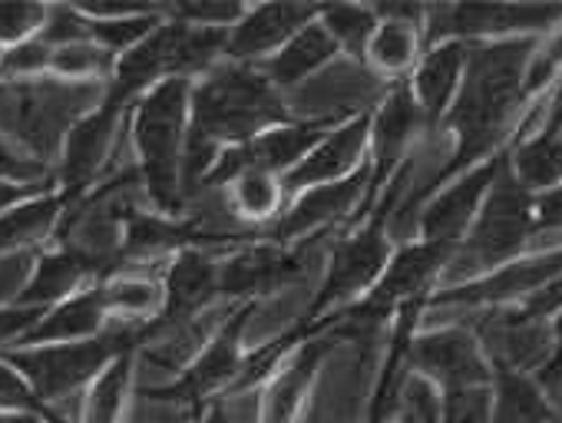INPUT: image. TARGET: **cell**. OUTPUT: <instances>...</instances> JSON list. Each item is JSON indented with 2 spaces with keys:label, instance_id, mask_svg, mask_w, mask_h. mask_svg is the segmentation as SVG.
<instances>
[{
  "label": "cell",
  "instance_id": "6",
  "mask_svg": "<svg viewBox=\"0 0 562 423\" xmlns=\"http://www.w3.org/2000/svg\"><path fill=\"white\" fill-rule=\"evenodd\" d=\"M562 24V8L532 4H443L427 8L424 41L427 47L443 41L460 44H493V41H546Z\"/></svg>",
  "mask_w": 562,
  "mask_h": 423
},
{
  "label": "cell",
  "instance_id": "1",
  "mask_svg": "<svg viewBox=\"0 0 562 423\" xmlns=\"http://www.w3.org/2000/svg\"><path fill=\"white\" fill-rule=\"evenodd\" d=\"M274 126H285V106L261 70L248 64L209 70L189 100L182 188L202 185L225 146L248 142Z\"/></svg>",
  "mask_w": 562,
  "mask_h": 423
},
{
  "label": "cell",
  "instance_id": "34",
  "mask_svg": "<svg viewBox=\"0 0 562 423\" xmlns=\"http://www.w3.org/2000/svg\"><path fill=\"white\" fill-rule=\"evenodd\" d=\"M0 413H54L31 380L4 357H0Z\"/></svg>",
  "mask_w": 562,
  "mask_h": 423
},
{
  "label": "cell",
  "instance_id": "12",
  "mask_svg": "<svg viewBox=\"0 0 562 423\" xmlns=\"http://www.w3.org/2000/svg\"><path fill=\"white\" fill-rule=\"evenodd\" d=\"M136 106V103H133ZM130 103L116 100V96H103V103L87 113L70 133H67V142H64V162H60V195L67 198V205L74 208L77 202L87 198V188L97 182L110 149H113V139H116V126L120 119L126 116Z\"/></svg>",
  "mask_w": 562,
  "mask_h": 423
},
{
  "label": "cell",
  "instance_id": "27",
  "mask_svg": "<svg viewBox=\"0 0 562 423\" xmlns=\"http://www.w3.org/2000/svg\"><path fill=\"white\" fill-rule=\"evenodd\" d=\"M100 291L106 315L126 318V324H149V318H159L166 305L162 285L143 275H113L100 282Z\"/></svg>",
  "mask_w": 562,
  "mask_h": 423
},
{
  "label": "cell",
  "instance_id": "26",
  "mask_svg": "<svg viewBox=\"0 0 562 423\" xmlns=\"http://www.w3.org/2000/svg\"><path fill=\"white\" fill-rule=\"evenodd\" d=\"M420 27L407 24V21H394V18H381V27L368 47V64L381 73L391 77L394 83L407 80V73H414V67L420 64Z\"/></svg>",
  "mask_w": 562,
  "mask_h": 423
},
{
  "label": "cell",
  "instance_id": "14",
  "mask_svg": "<svg viewBox=\"0 0 562 423\" xmlns=\"http://www.w3.org/2000/svg\"><path fill=\"white\" fill-rule=\"evenodd\" d=\"M368 182H371V169L368 162L351 172L348 179H338V182H328V185H315L308 188L285 216H278L274 226L268 229V239L285 242V239H299V236H315L322 232L325 226H335L341 222L345 216L361 205L364 208V195H368Z\"/></svg>",
  "mask_w": 562,
  "mask_h": 423
},
{
  "label": "cell",
  "instance_id": "2",
  "mask_svg": "<svg viewBox=\"0 0 562 423\" xmlns=\"http://www.w3.org/2000/svg\"><path fill=\"white\" fill-rule=\"evenodd\" d=\"M407 179H411V162L394 175V182L384 188V195L378 198V205L371 208V216L364 219V226H358L355 232H348L335 252H331V262H328V272H325V282L315 295V301L308 305L305 318L285 334L289 344H305L312 328L331 315V311H341L348 305H355V298L364 291H371L378 285V278L384 275L387 262H391V219L397 216L401 208V198L407 195Z\"/></svg>",
  "mask_w": 562,
  "mask_h": 423
},
{
  "label": "cell",
  "instance_id": "30",
  "mask_svg": "<svg viewBox=\"0 0 562 423\" xmlns=\"http://www.w3.org/2000/svg\"><path fill=\"white\" fill-rule=\"evenodd\" d=\"M133 354L116 357L90 387L87 397V423H120L123 420V407H126V393H130V380H133Z\"/></svg>",
  "mask_w": 562,
  "mask_h": 423
},
{
  "label": "cell",
  "instance_id": "20",
  "mask_svg": "<svg viewBox=\"0 0 562 423\" xmlns=\"http://www.w3.org/2000/svg\"><path fill=\"white\" fill-rule=\"evenodd\" d=\"M106 318L110 315H106V305H103V291H100V285H93V288H83V291L70 295L67 301L47 308L44 318L27 331V338L18 347L90 341V338H100L103 334Z\"/></svg>",
  "mask_w": 562,
  "mask_h": 423
},
{
  "label": "cell",
  "instance_id": "36",
  "mask_svg": "<svg viewBox=\"0 0 562 423\" xmlns=\"http://www.w3.org/2000/svg\"><path fill=\"white\" fill-rule=\"evenodd\" d=\"M41 41L47 47H67V44H83L90 41V21L80 8H50L47 24L41 31Z\"/></svg>",
  "mask_w": 562,
  "mask_h": 423
},
{
  "label": "cell",
  "instance_id": "3",
  "mask_svg": "<svg viewBox=\"0 0 562 423\" xmlns=\"http://www.w3.org/2000/svg\"><path fill=\"white\" fill-rule=\"evenodd\" d=\"M192 83L182 77L156 83L136 100L133 142L139 152V175L159 211H176L182 202V152L189 136Z\"/></svg>",
  "mask_w": 562,
  "mask_h": 423
},
{
  "label": "cell",
  "instance_id": "32",
  "mask_svg": "<svg viewBox=\"0 0 562 423\" xmlns=\"http://www.w3.org/2000/svg\"><path fill=\"white\" fill-rule=\"evenodd\" d=\"M47 11L41 4H24V0H11V4H0V47H18L24 41L41 37L47 24Z\"/></svg>",
  "mask_w": 562,
  "mask_h": 423
},
{
  "label": "cell",
  "instance_id": "13",
  "mask_svg": "<svg viewBox=\"0 0 562 423\" xmlns=\"http://www.w3.org/2000/svg\"><path fill=\"white\" fill-rule=\"evenodd\" d=\"M486 354L490 370L539 374L549 361V324L526 318L516 305L486 308L470 328Z\"/></svg>",
  "mask_w": 562,
  "mask_h": 423
},
{
  "label": "cell",
  "instance_id": "5",
  "mask_svg": "<svg viewBox=\"0 0 562 423\" xmlns=\"http://www.w3.org/2000/svg\"><path fill=\"white\" fill-rule=\"evenodd\" d=\"M146 341H149V324H120L90 341L11 347L0 357L14 364L47 403V400L67 397L70 390H80L83 384H93L116 357L136 351Z\"/></svg>",
  "mask_w": 562,
  "mask_h": 423
},
{
  "label": "cell",
  "instance_id": "33",
  "mask_svg": "<svg viewBox=\"0 0 562 423\" xmlns=\"http://www.w3.org/2000/svg\"><path fill=\"white\" fill-rule=\"evenodd\" d=\"M437 423H490V387L443 390Z\"/></svg>",
  "mask_w": 562,
  "mask_h": 423
},
{
  "label": "cell",
  "instance_id": "19",
  "mask_svg": "<svg viewBox=\"0 0 562 423\" xmlns=\"http://www.w3.org/2000/svg\"><path fill=\"white\" fill-rule=\"evenodd\" d=\"M318 8L308 4H261L255 11H245V18L228 31V44L225 54L235 64H248L258 57H271L285 47L299 31H305L308 24H315Z\"/></svg>",
  "mask_w": 562,
  "mask_h": 423
},
{
  "label": "cell",
  "instance_id": "25",
  "mask_svg": "<svg viewBox=\"0 0 562 423\" xmlns=\"http://www.w3.org/2000/svg\"><path fill=\"white\" fill-rule=\"evenodd\" d=\"M509 172L529 188L532 195H542L555 185H562V139L552 129H532L519 142L506 149Z\"/></svg>",
  "mask_w": 562,
  "mask_h": 423
},
{
  "label": "cell",
  "instance_id": "7",
  "mask_svg": "<svg viewBox=\"0 0 562 423\" xmlns=\"http://www.w3.org/2000/svg\"><path fill=\"white\" fill-rule=\"evenodd\" d=\"M555 278H562V249L539 252V255H519L480 278L440 285L430 295L427 311H437V308H463V311L509 308Z\"/></svg>",
  "mask_w": 562,
  "mask_h": 423
},
{
  "label": "cell",
  "instance_id": "29",
  "mask_svg": "<svg viewBox=\"0 0 562 423\" xmlns=\"http://www.w3.org/2000/svg\"><path fill=\"white\" fill-rule=\"evenodd\" d=\"M318 24L328 31V37L338 44V50L351 54L355 60L368 57V47L381 27V18L374 8H355V4H335V8H318Z\"/></svg>",
  "mask_w": 562,
  "mask_h": 423
},
{
  "label": "cell",
  "instance_id": "21",
  "mask_svg": "<svg viewBox=\"0 0 562 423\" xmlns=\"http://www.w3.org/2000/svg\"><path fill=\"white\" fill-rule=\"evenodd\" d=\"M64 208H67V198L60 195V188L37 192L24 198L21 205L8 208L4 216H0V255L24 252L50 239L64 219Z\"/></svg>",
  "mask_w": 562,
  "mask_h": 423
},
{
  "label": "cell",
  "instance_id": "41",
  "mask_svg": "<svg viewBox=\"0 0 562 423\" xmlns=\"http://www.w3.org/2000/svg\"><path fill=\"white\" fill-rule=\"evenodd\" d=\"M37 192H44V188H34V185H18V182H4V179H0V216H4L8 208L21 205L24 198L37 195Z\"/></svg>",
  "mask_w": 562,
  "mask_h": 423
},
{
  "label": "cell",
  "instance_id": "10",
  "mask_svg": "<svg viewBox=\"0 0 562 423\" xmlns=\"http://www.w3.org/2000/svg\"><path fill=\"white\" fill-rule=\"evenodd\" d=\"M506 152L473 165L470 172L457 175L453 182H447L440 192H434L417 211V239L424 242H443V245H460L463 236L470 232V226L476 222L483 198L503 165Z\"/></svg>",
  "mask_w": 562,
  "mask_h": 423
},
{
  "label": "cell",
  "instance_id": "38",
  "mask_svg": "<svg viewBox=\"0 0 562 423\" xmlns=\"http://www.w3.org/2000/svg\"><path fill=\"white\" fill-rule=\"evenodd\" d=\"M41 318H44L41 308H24V305L0 308V351H4L8 344H21Z\"/></svg>",
  "mask_w": 562,
  "mask_h": 423
},
{
  "label": "cell",
  "instance_id": "35",
  "mask_svg": "<svg viewBox=\"0 0 562 423\" xmlns=\"http://www.w3.org/2000/svg\"><path fill=\"white\" fill-rule=\"evenodd\" d=\"M50 47L34 37V41H24L18 47H8L0 50V77H37V73H50Z\"/></svg>",
  "mask_w": 562,
  "mask_h": 423
},
{
  "label": "cell",
  "instance_id": "37",
  "mask_svg": "<svg viewBox=\"0 0 562 423\" xmlns=\"http://www.w3.org/2000/svg\"><path fill=\"white\" fill-rule=\"evenodd\" d=\"M0 179H4V182H18V185L44 188L41 182L50 179V169H47L44 159H27V156H21L11 146L0 142Z\"/></svg>",
  "mask_w": 562,
  "mask_h": 423
},
{
  "label": "cell",
  "instance_id": "18",
  "mask_svg": "<svg viewBox=\"0 0 562 423\" xmlns=\"http://www.w3.org/2000/svg\"><path fill=\"white\" fill-rule=\"evenodd\" d=\"M305 272V252H289L281 245H251L225 262H218V295L255 298L295 282Z\"/></svg>",
  "mask_w": 562,
  "mask_h": 423
},
{
  "label": "cell",
  "instance_id": "39",
  "mask_svg": "<svg viewBox=\"0 0 562 423\" xmlns=\"http://www.w3.org/2000/svg\"><path fill=\"white\" fill-rule=\"evenodd\" d=\"M532 229L539 232H562V185L532 198Z\"/></svg>",
  "mask_w": 562,
  "mask_h": 423
},
{
  "label": "cell",
  "instance_id": "43",
  "mask_svg": "<svg viewBox=\"0 0 562 423\" xmlns=\"http://www.w3.org/2000/svg\"><path fill=\"white\" fill-rule=\"evenodd\" d=\"M202 423H232L228 420V413H225V407L222 403H209V410H205V420Z\"/></svg>",
  "mask_w": 562,
  "mask_h": 423
},
{
  "label": "cell",
  "instance_id": "28",
  "mask_svg": "<svg viewBox=\"0 0 562 423\" xmlns=\"http://www.w3.org/2000/svg\"><path fill=\"white\" fill-rule=\"evenodd\" d=\"M228 208L232 216L241 222H268L281 216V198H285V188H281V179L271 172H258L248 169L241 175H235L228 185Z\"/></svg>",
  "mask_w": 562,
  "mask_h": 423
},
{
  "label": "cell",
  "instance_id": "17",
  "mask_svg": "<svg viewBox=\"0 0 562 423\" xmlns=\"http://www.w3.org/2000/svg\"><path fill=\"white\" fill-rule=\"evenodd\" d=\"M463 70H467V44L460 41H443L427 47V54H420V64L414 67L407 87L414 93L427 133L443 129V119L463 83Z\"/></svg>",
  "mask_w": 562,
  "mask_h": 423
},
{
  "label": "cell",
  "instance_id": "16",
  "mask_svg": "<svg viewBox=\"0 0 562 423\" xmlns=\"http://www.w3.org/2000/svg\"><path fill=\"white\" fill-rule=\"evenodd\" d=\"M162 291H166V305L162 315L149 321V338L166 328L192 321L218 295V262L195 245L179 249L166 272Z\"/></svg>",
  "mask_w": 562,
  "mask_h": 423
},
{
  "label": "cell",
  "instance_id": "15",
  "mask_svg": "<svg viewBox=\"0 0 562 423\" xmlns=\"http://www.w3.org/2000/svg\"><path fill=\"white\" fill-rule=\"evenodd\" d=\"M371 146V113H355L348 123L331 129L295 169L285 172L281 188L285 192H308L315 185H328L348 179L361 169L364 149Z\"/></svg>",
  "mask_w": 562,
  "mask_h": 423
},
{
  "label": "cell",
  "instance_id": "42",
  "mask_svg": "<svg viewBox=\"0 0 562 423\" xmlns=\"http://www.w3.org/2000/svg\"><path fill=\"white\" fill-rule=\"evenodd\" d=\"M0 423H64L57 413H0Z\"/></svg>",
  "mask_w": 562,
  "mask_h": 423
},
{
  "label": "cell",
  "instance_id": "4",
  "mask_svg": "<svg viewBox=\"0 0 562 423\" xmlns=\"http://www.w3.org/2000/svg\"><path fill=\"white\" fill-rule=\"evenodd\" d=\"M532 198L536 195L529 188H522V182L509 172V162L503 159V165L483 198L480 216L470 226V232L463 236V242L457 245L443 278H457L463 272L470 278H480V275L519 259L526 242L536 236Z\"/></svg>",
  "mask_w": 562,
  "mask_h": 423
},
{
  "label": "cell",
  "instance_id": "40",
  "mask_svg": "<svg viewBox=\"0 0 562 423\" xmlns=\"http://www.w3.org/2000/svg\"><path fill=\"white\" fill-rule=\"evenodd\" d=\"M536 380L546 387V390H552L559 380H562V311L552 318V324H549V361H546V367L536 374Z\"/></svg>",
  "mask_w": 562,
  "mask_h": 423
},
{
  "label": "cell",
  "instance_id": "31",
  "mask_svg": "<svg viewBox=\"0 0 562 423\" xmlns=\"http://www.w3.org/2000/svg\"><path fill=\"white\" fill-rule=\"evenodd\" d=\"M50 73L70 83H90V80H113L116 57L103 50L93 41L83 44H67V47H50Z\"/></svg>",
  "mask_w": 562,
  "mask_h": 423
},
{
  "label": "cell",
  "instance_id": "8",
  "mask_svg": "<svg viewBox=\"0 0 562 423\" xmlns=\"http://www.w3.org/2000/svg\"><path fill=\"white\" fill-rule=\"evenodd\" d=\"M417 133H427V129H424V119H420V110L414 103L407 80H401L391 87V93L384 96L378 113H371V159H368L371 182H368L361 219L371 216V208L378 205L384 188L411 162V149H414Z\"/></svg>",
  "mask_w": 562,
  "mask_h": 423
},
{
  "label": "cell",
  "instance_id": "44",
  "mask_svg": "<svg viewBox=\"0 0 562 423\" xmlns=\"http://www.w3.org/2000/svg\"><path fill=\"white\" fill-rule=\"evenodd\" d=\"M552 133H555V136H559V139H562V126H559V129H552Z\"/></svg>",
  "mask_w": 562,
  "mask_h": 423
},
{
  "label": "cell",
  "instance_id": "11",
  "mask_svg": "<svg viewBox=\"0 0 562 423\" xmlns=\"http://www.w3.org/2000/svg\"><path fill=\"white\" fill-rule=\"evenodd\" d=\"M251 315H255V301H245L218 328V334L205 344V351L182 370V377L169 387L153 390L149 397L179 400V403H189L192 410H199L205 400H212V393H218L222 387H232L241 370V331Z\"/></svg>",
  "mask_w": 562,
  "mask_h": 423
},
{
  "label": "cell",
  "instance_id": "24",
  "mask_svg": "<svg viewBox=\"0 0 562 423\" xmlns=\"http://www.w3.org/2000/svg\"><path fill=\"white\" fill-rule=\"evenodd\" d=\"M341 50L338 44L328 37V31L322 24H308L305 31H299L278 54H271L261 67L265 80L271 87H295L305 77H312L315 70H322L328 60H335Z\"/></svg>",
  "mask_w": 562,
  "mask_h": 423
},
{
  "label": "cell",
  "instance_id": "9",
  "mask_svg": "<svg viewBox=\"0 0 562 423\" xmlns=\"http://www.w3.org/2000/svg\"><path fill=\"white\" fill-rule=\"evenodd\" d=\"M411 374L443 390L490 387L493 370L470 328L424 331L411 344Z\"/></svg>",
  "mask_w": 562,
  "mask_h": 423
},
{
  "label": "cell",
  "instance_id": "23",
  "mask_svg": "<svg viewBox=\"0 0 562 423\" xmlns=\"http://www.w3.org/2000/svg\"><path fill=\"white\" fill-rule=\"evenodd\" d=\"M490 423H562L532 374L493 370Z\"/></svg>",
  "mask_w": 562,
  "mask_h": 423
},
{
  "label": "cell",
  "instance_id": "22",
  "mask_svg": "<svg viewBox=\"0 0 562 423\" xmlns=\"http://www.w3.org/2000/svg\"><path fill=\"white\" fill-rule=\"evenodd\" d=\"M97 275V268L74 249L60 245L57 252L44 255L37 265H34V275L31 282L24 285V291L18 295L14 305H24V308H54L60 301H67L70 295H77V288L83 285V278Z\"/></svg>",
  "mask_w": 562,
  "mask_h": 423
}]
</instances>
